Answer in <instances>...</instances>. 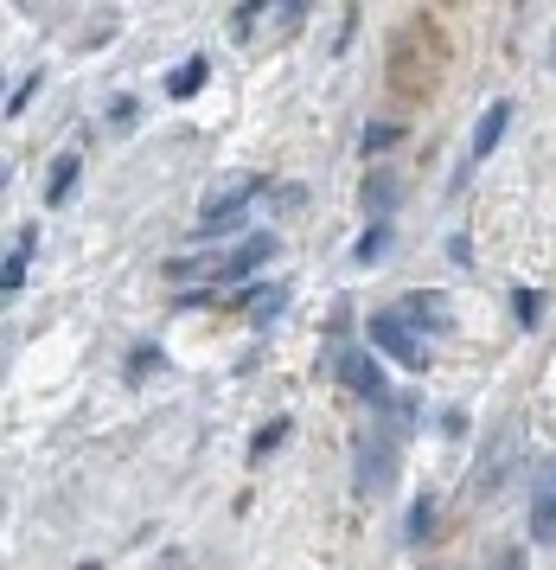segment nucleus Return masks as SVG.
Listing matches in <instances>:
<instances>
[{
    "mask_svg": "<svg viewBox=\"0 0 556 570\" xmlns=\"http://www.w3.org/2000/svg\"><path fill=\"white\" fill-rule=\"evenodd\" d=\"M371 346L390 353L397 365H409V372H423V365H429V334H423L416 321H404V308L371 314Z\"/></svg>",
    "mask_w": 556,
    "mask_h": 570,
    "instance_id": "nucleus-1",
    "label": "nucleus"
},
{
    "mask_svg": "<svg viewBox=\"0 0 556 570\" xmlns=\"http://www.w3.org/2000/svg\"><path fill=\"white\" fill-rule=\"evenodd\" d=\"M332 379H339V385H353L365 404H390L384 365H378V353H365V346H339V353H332Z\"/></svg>",
    "mask_w": 556,
    "mask_h": 570,
    "instance_id": "nucleus-2",
    "label": "nucleus"
},
{
    "mask_svg": "<svg viewBox=\"0 0 556 570\" xmlns=\"http://www.w3.org/2000/svg\"><path fill=\"white\" fill-rule=\"evenodd\" d=\"M269 257H276V237H269V232H262V237H244L230 257L211 263V276H218V283H244V276H250V269H262ZM192 269H205V263H167V276H192Z\"/></svg>",
    "mask_w": 556,
    "mask_h": 570,
    "instance_id": "nucleus-3",
    "label": "nucleus"
},
{
    "mask_svg": "<svg viewBox=\"0 0 556 570\" xmlns=\"http://www.w3.org/2000/svg\"><path fill=\"white\" fill-rule=\"evenodd\" d=\"M256 174H225V180L211 186V193H205V206H199V218H205V232H218V225H237V218H244V206H250L256 199Z\"/></svg>",
    "mask_w": 556,
    "mask_h": 570,
    "instance_id": "nucleus-4",
    "label": "nucleus"
},
{
    "mask_svg": "<svg viewBox=\"0 0 556 570\" xmlns=\"http://www.w3.org/2000/svg\"><path fill=\"white\" fill-rule=\"evenodd\" d=\"M390 474H397V436H365L358 442V493H365V500L384 493Z\"/></svg>",
    "mask_w": 556,
    "mask_h": 570,
    "instance_id": "nucleus-5",
    "label": "nucleus"
},
{
    "mask_svg": "<svg viewBox=\"0 0 556 570\" xmlns=\"http://www.w3.org/2000/svg\"><path fill=\"white\" fill-rule=\"evenodd\" d=\"M532 539L556 544V462H544L532 481Z\"/></svg>",
    "mask_w": 556,
    "mask_h": 570,
    "instance_id": "nucleus-6",
    "label": "nucleus"
},
{
    "mask_svg": "<svg viewBox=\"0 0 556 570\" xmlns=\"http://www.w3.org/2000/svg\"><path fill=\"white\" fill-rule=\"evenodd\" d=\"M397 308H404V321H416V327H423V334H448V327H455V308H448V302H441V295H409V302H397Z\"/></svg>",
    "mask_w": 556,
    "mask_h": 570,
    "instance_id": "nucleus-7",
    "label": "nucleus"
},
{
    "mask_svg": "<svg viewBox=\"0 0 556 570\" xmlns=\"http://www.w3.org/2000/svg\"><path fill=\"white\" fill-rule=\"evenodd\" d=\"M512 129V104H486V116L480 122H474V155H493V148H499V135Z\"/></svg>",
    "mask_w": 556,
    "mask_h": 570,
    "instance_id": "nucleus-8",
    "label": "nucleus"
},
{
    "mask_svg": "<svg viewBox=\"0 0 556 570\" xmlns=\"http://www.w3.org/2000/svg\"><path fill=\"white\" fill-rule=\"evenodd\" d=\"M77 174H83V160L77 155H58L51 160V174H46V206H64L77 193Z\"/></svg>",
    "mask_w": 556,
    "mask_h": 570,
    "instance_id": "nucleus-9",
    "label": "nucleus"
},
{
    "mask_svg": "<svg viewBox=\"0 0 556 570\" xmlns=\"http://www.w3.org/2000/svg\"><path fill=\"white\" fill-rule=\"evenodd\" d=\"M32 244H39V232L26 225V232L13 237V250H7V295H20V283H26V263H32Z\"/></svg>",
    "mask_w": 556,
    "mask_h": 570,
    "instance_id": "nucleus-10",
    "label": "nucleus"
},
{
    "mask_svg": "<svg viewBox=\"0 0 556 570\" xmlns=\"http://www.w3.org/2000/svg\"><path fill=\"white\" fill-rule=\"evenodd\" d=\"M250 295H256V302H250V321H256V327H269V321L288 308V283H276V288L262 283V288H250Z\"/></svg>",
    "mask_w": 556,
    "mask_h": 570,
    "instance_id": "nucleus-11",
    "label": "nucleus"
},
{
    "mask_svg": "<svg viewBox=\"0 0 556 570\" xmlns=\"http://www.w3.org/2000/svg\"><path fill=\"white\" fill-rule=\"evenodd\" d=\"M205 78H211V65H205V58H186L173 78H167V97H199Z\"/></svg>",
    "mask_w": 556,
    "mask_h": 570,
    "instance_id": "nucleus-12",
    "label": "nucleus"
},
{
    "mask_svg": "<svg viewBox=\"0 0 556 570\" xmlns=\"http://www.w3.org/2000/svg\"><path fill=\"white\" fill-rule=\"evenodd\" d=\"M281 442H288V416H276V423H262V430H256V442H250V462H269V455H276Z\"/></svg>",
    "mask_w": 556,
    "mask_h": 570,
    "instance_id": "nucleus-13",
    "label": "nucleus"
},
{
    "mask_svg": "<svg viewBox=\"0 0 556 570\" xmlns=\"http://www.w3.org/2000/svg\"><path fill=\"white\" fill-rule=\"evenodd\" d=\"M512 308H518V321H525V327H537L550 302H544V288H518V295H512Z\"/></svg>",
    "mask_w": 556,
    "mask_h": 570,
    "instance_id": "nucleus-14",
    "label": "nucleus"
},
{
    "mask_svg": "<svg viewBox=\"0 0 556 570\" xmlns=\"http://www.w3.org/2000/svg\"><path fill=\"white\" fill-rule=\"evenodd\" d=\"M384 250H390V225H371V232L358 237V250H353V257H358V263H378Z\"/></svg>",
    "mask_w": 556,
    "mask_h": 570,
    "instance_id": "nucleus-15",
    "label": "nucleus"
},
{
    "mask_svg": "<svg viewBox=\"0 0 556 570\" xmlns=\"http://www.w3.org/2000/svg\"><path fill=\"white\" fill-rule=\"evenodd\" d=\"M32 90H39V71H26V78L13 83V97H7V116H20V109L32 104Z\"/></svg>",
    "mask_w": 556,
    "mask_h": 570,
    "instance_id": "nucleus-16",
    "label": "nucleus"
},
{
    "mask_svg": "<svg viewBox=\"0 0 556 570\" xmlns=\"http://www.w3.org/2000/svg\"><path fill=\"white\" fill-rule=\"evenodd\" d=\"M429 525H435V507H429V500H423V507L409 513V539H429Z\"/></svg>",
    "mask_w": 556,
    "mask_h": 570,
    "instance_id": "nucleus-17",
    "label": "nucleus"
},
{
    "mask_svg": "<svg viewBox=\"0 0 556 570\" xmlns=\"http://www.w3.org/2000/svg\"><path fill=\"white\" fill-rule=\"evenodd\" d=\"M390 141H397V129H390V122H371V129H365V155H378V148H390Z\"/></svg>",
    "mask_w": 556,
    "mask_h": 570,
    "instance_id": "nucleus-18",
    "label": "nucleus"
},
{
    "mask_svg": "<svg viewBox=\"0 0 556 570\" xmlns=\"http://www.w3.org/2000/svg\"><path fill=\"white\" fill-rule=\"evenodd\" d=\"M390 193H397V186H390V180H371V186H365V206H371V212H390Z\"/></svg>",
    "mask_w": 556,
    "mask_h": 570,
    "instance_id": "nucleus-19",
    "label": "nucleus"
},
{
    "mask_svg": "<svg viewBox=\"0 0 556 570\" xmlns=\"http://www.w3.org/2000/svg\"><path fill=\"white\" fill-rule=\"evenodd\" d=\"M256 20H262V7H237V20H230V27H237V39H250Z\"/></svg>",
    "mask_w": 556,
    "mask_h": 570,
    "instance_id": "nucleus-20",
    "label": "nucleus"
}]
</instances>
